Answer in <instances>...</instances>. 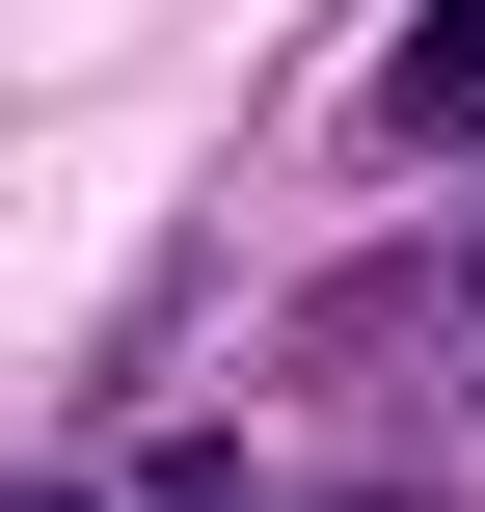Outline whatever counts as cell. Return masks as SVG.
<instances>
[{"mask_svg": "<svg viewBox=\"0 0 485 512\" xmlns=\"http://www.w3.org/2000/svg\"><path fill=\"white\" fill-rule=\"evenodd\" d=\"M0 512H108V486H0Z\"/></svg>", "mask_w": 485, "mask_h": 512, "instance_id": "cell-3", "label": "cell"}, {"mask_svg": "<svg viewBox=\"0 0 485 512\" xmlns=\"http://www.w3.org/2000/svg\"><path fill=\"white\" fill-rule=\"evenodd\" d=\"M135 512H270V486H243V459H216V432H189V459H162V486H135Z\"/></svg>", "mask_w": 485, "mask_h": 512, "instance_id": "cell-2", "label": "cell"}, {"mask_svg": "<svg viewBox=\"0 0 485 512\" xmlns=\"http://www.w3.org/2000/svg\"><path fill=\"white\" fill-rule=\"evenodd\" d=\"M351 162H405V189L485 162V0H405V27L351 54Z\"/></svg>", "mask_w": 485, "mask_h": 512, "instance_id": "cell-1", "label": "cell"}]
</instances>
